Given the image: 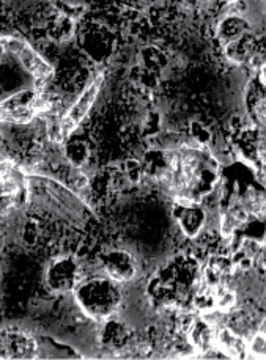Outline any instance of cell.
<instances>
[{"mask_svg":"<svg viewBox=\"0 0 266 360\" xmlns=\"http://www.w3.org/2000/svg\"><path fill=\"white\" fill-rule=\"evenodd\" d=\"M246 104L252 120L257 124H265L266 117V98H265V76L263 70H258V77L248 85L246 91Z\"/></svg>","mask_w":266,"mask_h":360,"instance_id":"11","label":"cell"},{"mask_svg":"<svg viewBox=\"0 0 266 360\" xmlns=\"http://www.w3.org/2000/svg\"><path fill=\"white\" fill-rule=\"evenodd\" d=\"M0 143H2V136H0Z\"/></svg>","mask_w":266,"mask_h":360,"instance_id":"20","label":"cell"},{"mask_svg":"<svg viewBox=\"0 0 266 360\" xmlns=\"http://www.w3.org/2000/svg\"><path fill=\"white\" fill-rule=\"evenodd\" d=\"M235 264L229 257H213L202 272V280L211 288H224L235 276Z\"/></svg>","mask_w":266,"mask_h":360,"instance_id":"9","label":"cell"},{"mask_svg":"<svg viewBox=\"0 0 266 360\" xmlns=\"http://www.w3.org/2000/svg\"><path fill=\"white\" fill-rule=\"evenodd\" d=\"M219 39H221L225 54L235 63H244L255 54V37L251 32L249 24L238 16L227 18L219 25Z\"/></svg>","mask_w":266,"mask_h":360,"instance_id":"2","label":"cell"},{"mask_svg":"<svg viewBox=\"0 0 266 360\" xmlns=\"http://www.w3.org/2000/svg\"><path fill=\"white\" fill-rule=\"evenodd\" d=\"M79 283V266L72 258H58L48 271V285L52 291L66 292Z\"/></svg>","mask_w":266,"mask_h":360,"instance_id":"6","label":"cell"},{"mask_svg":"<svg viewBox=\"0 0 266 360\" xmlns=\"http://www.w3.org/2000/svg\"><path fill=\"white\" fill-rule=\"evenodd\" d=\"M229 319H227V328L230 330H234L235 333H238L239 337L243 338H251L254 333L258 330L255 319L252 318V315H249L248 311L243 310H236V311H229Z\"/></svg>","mask_w":266,"mask_h":360,"instance_id":"14","label":"cell"},{"mask_svg":"<svg viewBox=\"0 0 266 360\" xmlns=\"http://www.w3.org/2000/svg\"><path fill=\"white\" fill-rule=\"evenodd\" d=\"M216 343L232 359H239L244 356V338L239 337L234 330H230L227 326L216 332Z\"/></svg>","mask_w":266,"mask_h":360,"instance_id":"13","label":"cell"},{"mask_svg":"<svg viewBox=\"0 0 266 360\" xmlns=\"http://www.w3.org/2000/svg\"><path fill=\"white\" fill-rule=\"evenodd\" d=\"M104 81V76L103 75H98V77L93 81L89 86L87 90L82 93V96L77 99L75 103V105L68 110V113L63 117L62 120V134L63 139L68 137L72 131H75L79 124L82 123V120L87 117V113L90 112L93 103H95V99L99 93V89H101Z\"/></svg>","mask_w":266,"mask_h":360,"instance_id":"5","label":"cell"},{"mask_svg":"<svg viewBox=\"0 0 266 360\" xmlns=\"http://www.w3.org/2000/svg\"><path fill=\"white\" fill-rule=\"evenodd\" d=\"M188 342L192 349H196L198 354H205L208 352L213 346L216 345V332L213 326L202 318H194L189 326L188 332H186Z\"/></svg>","mask_w":266,"mask_h":360,"instance_id":"12","label":"cell"},{"mask_svg":"<svg viewBox=\"0 0 266 360\" xmlns=\"http://www.w3.org/2000/svg\"><path fill=\"white\" fill-rule=\"evenodd\" d=\"M68 158L72 164L81 165L85 161V158H87V148L81 143L71 145L68 146Z\"/></svg>","mask_w":266,"mask_h":360,"instance_id":"19","label":"cell"},{"mask_svg":"<svg viewBox=\"0 0 266 360\" xmlns=\"http://www.w3.org/2000/svg\"><path fill=\"white\" fill-rule=\"evenodd\" d=\"M216 310L222 313H229L234 310L236 304V296L235 292L232 291L229 286H224V288H216Z\"/></svg>","mask_w":266,"mask_h":360,"instance_id":"17","label":"cell"},{"mask_svg":"<svg viewBox=\"0 0 266 360\" xmlns=\"http://www.w3.org/2000/svg\"><path fill=\"white\" fill-rule=\"evenodd\" d=\"M248 217H249V212L244 206H239V205L232 206V208L225 211V214L222 216V221H221L222 235L230 238L239 229V226L248 222Z\"/></svg>","mask_w":266,"mask_h":360,"instance_id":"15","label":"cell"},{"mask_svg":"<svg viewBox=\"0 0 266 360\" xmlns=\"http://www.w3.org/2000/svg\"><path fill=\"white\" fill-rule=\"evenodd\" d=\"M249 340H251L249 348L252 351V354L257 356L258 359H263L265 354H266V342H265L263 326H260V329H258Z\"/></svg>","mask_w":266,"mask_h":360,"instance_id":"18","label":"cell"},{"mask_svg":"<svg viewBox=\"0 0 266 360\" xmlns=\"http://www.w3.org/2000/svg\"><path fill=\"white\" fill-rule=\"evenodd\" d=\"M76 301L91 318L104 319L117 310L120 291L114 280L93 278L79 282L75 288Z\"/></svg>","mask_w":266,"mask_h":360,"instance_id":"1","label":"cell"},{"mask_svg":"<svg viewBox=\"0 0 266 360\" xmlns=\"http://www.w3.org/2000/svg\"><path fill=\"white\" fill-rule=\"evenodd\" d=\"M72 27H75V22L72 19L66 18L63 15H58L54 21L49 24L48 27V35L49 38L56 39V41L62 43L65 39H68L72 33Z\"/></svg>","mask_w":266,"mask_h":360,"instance_id":"16","label":"cell"},{"mask_svg":"<svg viewBox=\"0 0 266 360\" xmlns=\"http://www.w3.org/2000/svg\"><path fill=\"white\" fill-rule=\"evenodd\" d=\"M103 264L110 280L118 283L128 282L136 274V262L128 252H110L103 258Z\"/></svg>","mask_w":266,"mask_h":360,"instance_id":"10","label":"cell"},{"mask_svg":"<svg viewBox=\"0 0 266 360\" xmlns=\"http://www.w3.org/2000/svg\"><path fill=\"white\" fill-rule=\"evenodd\" d=\"M2 44L19 58V62L23 63L24 68L27 70L30 75L37 79V81L46 82L52 76L51 66L46 63L29 44H25L24 41H19V39H15V38H5L2 39Z\"/></svg>","mask_w":266,"mask_h":360,"instance_id":"4","label":"cell"},{"mask_svg":"<svg viewBox=\"0 0 266 360\" xmlns=\"http://www.w3.org/2000/svg\"><path fill=\"white\" fill-rule=\"evenodd\" d=\"M174 216L182 230L191 238L201 233L205 225V217H207L202 206L191 200H177L174 205Z\"/></svg>","mask_w":266,"mask_h":360,"instance_id":"8","label":"cell"},{"mask_svg":"<svg viewBox=\"0 0 266 360\" xmlns=\"http://www.w3.org/2000/svg\"><path fill=\"white\" fill-rule=\"evenodd\" d=\"M49 109V103L38 90H23L0 103V122L29 123L38 112Z\"/></svg>","mask_w":266,"mask_h":360,"instance_id":"3","label":"cell"},{"mask_svg":"<svg viewBox=\"0 0 266 360\" xmlns=\"http://www.w3.org/2000/svg\"><path fill=\"white\" fill-rule=\"evenodd\" d=\"M38 354L33 340L21 332L0 333V359H35Z\"/></svg>","mask_w":266,"mask_h":360,"instance_id":"7","label":"cell"}]
</instances>
